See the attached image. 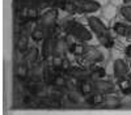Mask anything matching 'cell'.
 <instances>
[{
	"label": "cell",
	"instance_id": "obj_1",
	"mask_svg": "<svg viewBox=\"0 0 131 115\" xmlns=\"http://www.w3.org/2000/svg\"><path fill=\"white\" fill-rule=\"evenodd\" d=\"M66 30L68 33H71L79 42H84V43L93 38L92 30H88L83 24L76 22V21H70L67 24V26H66Z\"/></svg>",
	"mask_w": 131,
	"mask_h": 115
},
{
	"label": "cell",
	"instance_id": "obj_2",
	"mask_svg": "<svg viewBox=\"0 0 131 115\" xmlns=\"http://www.w3.org/2000/svg\"><path fill=\"white\" fill-rule=\"evenodd\" d=\"M55 24H57V10L55 9H49L38 17V25L43 29H46L47 31L55 28Z\"/></svg>",
	"mask_w": 131,
	"mask_h": 115
},
{
	"label": "cell",
	"instance_id": "obj_3",
	"mask_svg": "<svg viewBox=\"0 0 131 115\" xmlns=\"http://www.w3.org/2000/svg\"><path fill=\"white\" fill-rule=\"evenodd\" d=\"M75 7L81 13H94L101 9V4L94 0H75Z\"/></svg>",
	"mask_w": 131,
	"mask_h": 115
},
{
	"label": "cell",
	"instance_id": "obj_4",
	"mask_svg": "<svg viewBox=\"0 0 131 115\" xmlns=\"http://www.w3.org/2000/svg\"><path fill=\"white\" fill-rule=\"evenodd\" d=\"M88 26H89V29L92 30V33H93L97 38L101 37V35H104V34H106V33H109L106 25H105L98 17H94V16L88 17Z\"/></svg>",
	"mask_w": 131,
	"mask_h": 115
},
{
	"label": "cell",
	"instance_id": "obj_5",
	"mask_svg": "<svg viewBox=\"0 0 131 115\" xmlns=\"http://www.w3.org/2000/svg\"><path fill=\"white\" fill-rule=\"evenodd\" d=\"M93 85L96 92H100L102 94H112L115 92V84L109 80H105V77L93 80Z\"/></svg>",
	"mask_w": 131,
	"mask_h": 115
},
{
	"label": "cell",
	"instance_id": "obj_6",
	"mask_svg": "<svg viewBox=\"0 0 131 115\" xmlns=\"http://www.w3.org/2000/svg\"><path fill=\"white\" fill-rule=\"evenodd\" d=\"M128 66L127 63L123 59H117L113 63V73H114V77L118 79H122V77H127L128 75Z\"/></svg>",
	"mask_w": 131,
	"mask_h": 115
},
{
	"label": "cell",
	"instance_id": "obj_7",
	"mask_svg": "<svg viewBox=\"0 0 131 115\" xmlns=\"http://www.w3.org/2000/svg\"><path fill=\"white\" fill-rule=\"evenodd\" d=\"M83 58L85 60H88L89 63H92V64H97V63H100L102 60L104 56H102V52L98 48L88 46V48H86V51H85V54H84Z\"/></svg>",
	"mask_w": 131,
	"mask_h": 115
},
{
	"label": "cell",
	"instance_id": "obj_8",
	"mask_svg": "<svg viewBox=\"0 0 131 115\" xmlns=\"http://www.w3.org/2000/svg\"><path fill=\"white\" fill-rule=\"evenodd\" d=\"M104 99H105V94L94 90L92 94L86 96L84 101H85V103L88 105V106H91V107H97V106H102Z\"/></svg>",
	"mask_w": 131,
	"mask_h": 115
},
{
	"label": "cell",
	"instance_id": "obj_9",
	"mask_svg": "<svg viewBox=\"0 0 131 115\" xmlns=\"http://www.w3.org/2000/svg\"><path fill=\"white\" fill-rule=\"evenodd\" d=\"M68 51H70V48H68L67 43H66L64 38H55V37H54V50H52V55L66 56Z\"/></svg>",
	"mask_w": 131,
	"mask_h": 115
},
{
	"label": "cell",
	"instance_id": "obj_10",
	"mask_svg": "<svg viewBox=\"0 0 131 115\" xmlns=\"http://www.w3.org/2000/svg\"><path fill=\"white\" fill-rule=\"evenodd\" d=\"M52 50H54V37H47L42 43V58L45 61L51 59L52 56Z\"/></svg>",
	"mask_w": 131,
	"mask_h": 115
},
{
	"label": "cell",
	"instance_id": "obj_11",
	"mask_svg": "<svg viewBox=\"0 0 131 115\" xmlns=\"http://www.w3.org/2000/svg\"><path fill=\"white\" fill-rule=\"evenodd\" d=\"M68 76H72L75 79H78L79 81L85 80V79H91V69H86L83 67H71Z\"/></svg>",
	"mask_w": 131,
	"mask_h": 115
},
{
	"label": "cell",
	"instance_id": "obj_12",
	"mask_svg": "<svg viewBox=\"0 0 131 115\" xmlns=\"http://www.w3.org/2000/svg\"><path fill=\"white\" fill-rule=\"evenodd\" d=\"M121 98L114 96V94H105V99H104V103H102V107L105 109H118V107H121Z\"/></svg>",
	"mask_w": 131,
	"mask_h": 115
},
{
	"label": "cell",
	"instance_id": "obj_13",
	"mask_svg": "<svg viewBox=\"0 0 131 115\" xmlns=\"http://www.w3.org/2000/svg\"><path fill=\"white\" fill-rule=\"evenodd\" d=\"M15 73H16L17 80H20V81H25V80L28 79V76H29V73H30V66L28 64V63H25V61L18 63L17 67H16Z\"/></svg>",
	"mask_w": 131,
	"mask_h": 115
},
{
	"label": "cell",
	"instance_id": "obj_14",
	"mask_svg": "<svg viewBox=\"0 0 131 115\" xmlns=\"http://www.w3.org/2000/svg\"><path fill=\"white\" fill-rule=\"evenodd\" d=\"M79 92L83 94L84 97L89 96L94 92V85H93V80L92 79H85V80H81L79 82Z\"/></svg>",
	"mask_w": 131,
	"mask_h": 115
},
{
	"label": "cell",
	"instance_id": "obj_15",
	"mask_svg": "<svg viewBox=\"0 0 131 115\" xmlns=\"http://www.w3.org/2000/svg\"><path fill=\"white\" fill-rule=\"evenodd\" d=\"M66 94H67V90H66L64 88H58V86L51 85V88L49 89V97L54 101L62 102V99L66 98Z\"/></svg>",
	"mask_w": 131,
	"mask_h": 115
},
{
	"label": "cell",
	"instance_id": "obj_16",
	"mask_svg": "<svg viewBox=\"0 0 131 115\" xmlns=\"http://www.w3.org/2000/svg\"><path fill=\"white\" fill-rule=\"evenodd\" d=\"M38 58H39V51H38L37 47L29 48V50L25 52V54H24V61L28 63L30 67H31L33 64H36L37 60H38Z\"/></svg>",
	"mask_w": 131,
	"mask_h": 115
},
{
	"label": "cell",
	"instance_id": "obj_17",
	"mask_svg": "<svg viewBox=\"0 0 131 115\" xmlns=\"http://www.w3.org/2000/svg\"><path fill=\"white\" fill-rule=\"evenodd\" d=\"M16 47H17V51L21 52V54H25L29 50V37L26 35V33L18 35L16 41Z\"/></svg>",
	"mask_w": 131,
	"mask_h": 115
},
{
	"label": "cell",
	"instance_id": "obj_18",
	"mask_svg": "<svg viewBox=\"0 0 131 115\" xmlns=\"http://www.w3.org/2000/svg\"><path fill=\"white\" fill-rule=\"evenodd\" d=\"M49 37V31L46 29H43L41 26L36 28L34 30L30 33V38L34 41V42H41V41H45Z\"/></svg>",
	"mask_w": 131,
	"mask_h": 115
},
{
	"label": "cell",
	"instance_id": "obj_19",
	"mask_svg": "<svg viewBox=\"0 0 131 115\" xmlns=\"http://www.w3.org/2000/svg\"><path fill=\"white\" fill-rule=\"evenodd\" d=\"M117 86H118L119 90L125 94V96H130V94H131V79H128V77L118 79Z\"/></svg>",
	"mask_w": 131,
	"mask_h": 115
},
{
	"label": "cell",
	"instance_id": "obj_20",
	"mask_svg": "<svg viewBox=\"0 0 131 115\" xmlns=\"http://www.w3.org/2000/svg\"><path fill=\"white\" fill-rule=\"evenodd\" d=\"M83 94L79 92V90H73V92H67V94H66V99L68 101V103L73 105V106H76V105H79L83 102Z\"/></svg>",
	"mask_w": 131,
	"mask_h": 115
},
{
	"label": "cell",
	"instance_id": "obj_21",
	"mask_svg": "<svg viewBox=\"0 0 131 115\" xmlns=\"http://www.w3.org/2000/svg\"><path fill=\"white\" fill-rule=\"evenodd\" d=\"M43 72H45V66H42L41 63H36L30 67V75L34 80H43Z\"/></svg>",
	"mask_w": 131,
	"mask_h": 115
},
{
	"label": "cell",
	"instance_id": "obj_22",
	"mask_svg": "<svg viewBox=\"0 0 131 115\" xmlns=\"http://www.w3.org/2000/svg\"><path fill=\"white\" fill-rule=\"evenodd\" d=\"M21 26H23V30L25 31L26 34H30L36 28L39 26L38 25V18H25V20H23Z\"/></svg>",
	"mask_w": 131,
	"mask_h": 115
},
{
	"label": "cell",
	"instance_id": "obj_23",
	"mask_svg": "<svg viewBox=\"0 0 131 115\" xmlns=\"http://www.w3.org/2000/svg\"><path fill=\"white\" fill-rule=\"evenodd\" d=\"M86 48H88V46H85V45H84V42H76V43L70 48V52H71L72 55L80 58V56H84Z\"/></svg>",
	"mask_w": 131,
	"mask_h": 115
},
{
	"label": "cell",
	"instance_id": "obj_24",
	"mask_svg": "<svg viewBox=\"0 0 131 115\" xmlns=\"http://www.w3.org/2000/svg\"><path fill=\"white\" fill-rule=\"evenodd\" d=\"M128 29H130V25H127L125 22H115L113 25V30L119 37H127L128 35Z\"/></svg>",
	"mask_w": 131,
	"mask_h": 115
},
{
	"label": "cell",
	"instance_id": "obj_25",
	"mask_svg": "<svg viewBox=\"0 0 131 115\" xmlns=\"http://www.w3.org/2000/svg\"><path fill=\"white\" fill-rule=\"evenodd\" d=\"M105 76H106L105 68L93 64V67L91 68V79H92V80H97V79H104Z\"/></svg>",
	"mask_w": 131,
	"mask_h": 115
},
{
	"label": "cell",
	"instance_id": "obj_26",
	"mask_svg": "<svg viewBox=\"0 0 131 115\" xmlns=\"http://www.w3.org/2000/svg\"><path fill=\"white\" fill-rule=\"evenodd\" d=\"M79 80L78 79H75L72 76L67 77V81H66V86L64 89L67 90V92H73V90H79Z\"/></svg>",
	"mask_w": 131,
	"mask_h": 115
},
{
	"label": "cell",
	"instance_id": "obj_27",
	"mask_svg": "<svg viewBox=\"0 0 131 115\" xmlns=\"http://www.w3.org/2000/svg\"><path fill=\"white\" fill-rule=\"evenodd\" d=\"M97 39L100 41V43H101L105 48H112L113 45H114V41H113L110 33H106V34H104V35H101V37H98Z\"/></svg>",
	"mask_w": 131,
	"mask_h": 115
},
{
	"label": "cell",
	"instance_id": "obj_28",
	"mask_svg": "<svg viewBox=\"0 0 131 115\" xmlns=\"http://www.w3.org/2000/svg\"><path fill=\"white\" fill-rule=\"evenodd\" d=\"M66 81H67V77L60 75V73H57L55 77H54V80H52V82H51V85L58 86V88H64L66 86Z\"/></svg>",
	"mask_w": 131,
	"mask_h": 115
},
{
	"label": "cell",
	"instance_id": "obj_29",
	"mask_svg": "<svg viewBox=\"0 0 131 115\" xmlns=\"http://www.w3.org/2000/svg\"><path fill=\"white\" fill-rule=\"evenodd\" d=\"M64 58L66 56H60V55H52L51 56V66L55 68V69H62V66H63V61H64Z\"/></svg>",
	"mask_w": 131,
	"mask_h": 115
},
{
	"label": "cell",
	"instance_id": "obj_30",
	"mask_svg": "<svg viewBox=\"0 0 131 115\" xmlns=\"http://www.w3.org/2000/svg\"><path fill=\"white\" fill-rule=\"evenodd\" d=\"M121 15L123 16V18L127 21V22L131 24V5L125 4V5L121 8Z\"/></svg>",
	"mask_w": 131,
	"mask_h": 115
},
{
	"label": "cell",
	"instance_id": "obj_31",
	"mask_svg": "<svg viewBox=\"0 0 131 115\" xmlns=\"http://www.w3.org/2000/svg\"><path fill=\"white\" fill-rule=\"evenodd\" d=\"M64 41H66V43H67L68 48H71V47L76 43V41H78V39H76L71 33H68V31H67V33H66V35H64Z\"/></svg>",
	"mask_w": 131,
	"mask_h": 115
},
{
	"label": "cell",
	"instance_id": "obj_32",
	"mask_svg": "<svg viewBox=\"0 0 131 115\" xmlns=\"http://www.w3.org/2000/svg\"><path fill=\"white\" fill-rule=\"evenodd\" d=\"M71 63H70V60L67 59V58H64V61H63V66H62V69L60 71H63L64 73H67L68 75V72H70V69H71Z\"/></svg>",
	"mask_w": 131,
	"mask_h": 115
},
{
	"label": "cell",
	"instance_id": "obj_33",
	"mask_svg": "<svg viewBox=\"0 0 131 115\" xmlns=\"http://www.w3.org/2000/svg\"><path fill=\"white\" fill-rule=\"evenodd\" d=\"M125 54H126V56H127V58H130V59H131V45H128V46L126 47Z\"/></svg>",
	"mask_w": 131,
	"mask_h": 115
},
{
	"label": "cell",
	"instance_id": "obj_34",
	"mask_svg": "<svg viewBox=\"0 0 131 115\" xmlns=\"http://www.w3.org/2000/svg\"><path fill=\"white\" fill-rule=\"evenodd\" d=\"M127 38L131 39V25H130V29H128V35H127Z\"/></svg>",
	"mask_w": 131,
	"mask_h": 115
},
{
	"label": "cell",
	"instance_id": "obj_35",
	"mask_svg": "<svg viewBox=\"0 0 131 115\" xmlns=\"http://www.w3.org/2000/svg\"><path fill=\"white\" fill-rule=\"evenodd\" d=\"M123 3L125 4H128V3H131V0H123Z\"/></svg>",
	"mask_w": 131,
	"mask_h": 115
},
{
	"label": "cell",
	"instance_id": "obj_36",
	"mask_svg": "<svg viewBox=\"0 0 131 115\" xmlns=\"http://www.w3.org/2000/svg\"><path fill=\"white\" fill-rule=\"evenodd\" d=\"M130 69H131V63H130Z\"/></svg>",
	"mask_w": 131,
	"mask_h": 115
}]
</instances>
